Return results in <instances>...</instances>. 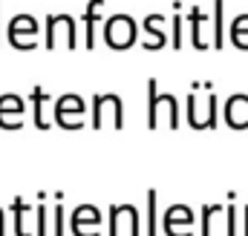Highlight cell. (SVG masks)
<instances>
[{
	"label": "cell",
	"instance_id": "obj_1",
	"mask_svg": "<svg viewBox=\"0 0 248 236\" xmlns=\"http://www.w3.org/2000/svg\"><path fill=\"white\" fill-rule=\"evenodd\" d=\"M107 236H122V225L127 222V236H141V216L136 205H110L107 207Z\"/></svg>",
	"mask_w": 248,
	"mask_h": 236
},
{
	"label": "cell",
	"instance_id": "obj_2",
	"mask_svg": "<svg viewBox=\"0 0 248 236\" xmlns=\"http://www.w3.org/2000/svg\"><path fill=\"white\" fill-rule=\"evenodd\" d=\"M101 210L95 205H78L69 216V231L72 236H101Z\"/></svg>",
	"mask_w": 248,
	"mask_h": 236
},
{
	"label": "cell",
	"instance_id": "obj_3",
	"mask_svg": "<svg viewBox=\"0 0 248 236\" xmlns=\"http://www.w3.org/2000/svg\"><path fill=\"white\" fill-rule=\"evenodd\" d=\"M193 222L196 213L187 205H170L162 216V231L168 236H193Z\"/></svg>",
	"mask_w": 248,
	"mask_h": 236
},
{
	"label": "cell",
	"instance_id": "obj_4",
	"mask_svg": "<svg viewBox=\"0 0 248 236\" xmlns=\"http://www.w3.org/2000/svg\"><path fill=\"white\" fill-rule=\"evenodd\" d=\"M52 110H55V124L63 127V130H81V127H84L81 116H84L87 104H84L78 95H72V92H69V95H61Z\"/></svg>",
	"mask_w": 248,
	"mask_h": 236
},
{
	"label": "cell",
	"instance_id": "obj_5",
	"mask_svg": "<svg viewBox=\"0 0 248 236\" xmlns=\"http://www.w3.org/2000/svg\"><path fill=\"white\" fill-rule=\"evenodd\" d=\"M107 104H110L113 113H116V130H122L124 127V101L116 92H110V95L95 92V95H93V127L101 130V124H104V107H107Z\"/></svg>",
	"mask_w": 248,
	"mask_h": 236
},
{
	"label": "cell",
	"instance_id": "obj_6",
	"mask_svg": "<svg viewBox=\"0 0 248 236\" xmlns=\"http://www.w3.org/2000/svg\"><path fill=\"white\" fill-rule=\"evenodd\" d=\"M246 107H248V95H243V92H237V95H231V98L225 101V121H228V127H234V130H246L248 118L243 116Z\"/></svg>",
	"mask_w": 248,
	"mask_h": 236
},
{
	"label": "cell",
	"instance_id": "obj_7",
	"mask_svg": "<svg viewBox=\"0 0 248 236\" xmlns=\"http://www.w3.org/2000/svg\"><path fill=\"white\" fill-rule=\"evenodd\" d=\"M12 213H15V236H32V205H26L20 196L12 199Z\"/></svg>",
	"mask_w": 248,
	"mask_h": 236
},
{
	"label": "cell",
	"instance_id": "obj_8",
	"mask_svg": "<svg viewBox=\"0 0 248 236\" xmlns=\"http://www.w3.org/2000/svg\"><path fill=\"white\" fill-rule=\"evenodd\" d=\"M35 32H38V23H35V17H29V15H17L12 23H9V44H20V35H32L35 38Z\"/></svg>",
	"mask_w": 248,
	"mask_h": 236
},
{
	"label": "cell",
	"instance_id": "obj_9",
	"mask_svg": "<svg viewBox=\"0 0 248 236\" xmlns=\"http://www.w3.org/2000/svg\"><path fill=\"white\" fill-rule=\"evenodd\" d=\"M147 127L150 130L159 127V87H156V78H147Z\"/></svg>",
	"mask_w": 248,
	"mask_h": 236
},
{
	"label": "cell",
	"instance_id": "obj_10",
	"mask_svg": "<svg viewBox=\"0 0 248 236\" xmlns=\"http://www.w3.org/2000/svg\"><path fill=\"white\" fill-rule=\"evenodd\" d=\"M225 207L222 205H202L199 207V236H214V219L222 213Z\"/></svg>",
	"mask_w": 248,
	"mask_h": 236
},
{
	"label": "cell",
	"instance_id": "obj_11",
	"mask_svg": "<svg viewBox=\"0 0 248 236\" xmlns=\"http://www.w3.org/2000/svg\"><path fill=\"white\" fill-rule=\"evenodd\" d=\"M240 210H237V193H228V205H225V236H240Z\"/></svg>",
	"mask_w": 248,
	"mask_h": 236
},
{
	"label": "cell",
	"instance_id": "obj_12",
	"mask_svg": "<svg viewBox=\"0 0 248 236\" xmlns=\"http://www.w3.org/2000/svg\"><path fill=\"white\" fill-rule=\"evenodd\" d=\"M23 110V101L17 98V95H12V92H6V95H0V127L3 130H9V113H20Z\"/></svg>",
	"mask_w": 248,
	"mask_h": 236
},
{
	"label": "cell",
	"instance_id": "obj_13",
	"mask_svg": "<svg viewBox=\"0 0 248 236\" xmlns=\"http://www.w3.org/2000/svg\"><path fill=\"white\" fill-rule=\"evenodd\" d=\"M49 101V95L44 92V87H35L32 89V113H35V127L38 130H46L49 124L44 121V104Z\"/></svg>",
	"mask_w": 248,
	"mask_h": 236
},
{
	"label": "cell",
	"instance_id": "obj_14",
	"mask_svg": "<svg viewBox=\"0 0 248 236\" xmlns=\"http://www.w3.org/2000/svg\"><path fill=\"white\" fill-rule=\"evenodd\" d=\"M98 6L101 0H90V9L84 12V23H87V49L95 46V20H98Z\"/></svg>",
	"mask_w": 248,
	"mask_h": 236
},
{
	"label": "cell",
	"instance_id": "obj_15",
	"mask_svg": "<svg viewBox=\"0 0 248 236\" xmlns=\"http://www.w3.org/2000/svg\"><path fill=\"white\" fill-rule=\"evenodd\" d=\"M159 23H162V15H153V17L144 20L147 32H153V41H144V49H159V46H165V32H159Z\"/></svg>",
	"mask_w": 248,
	"mask_h": 236
},
{
	"label": "cell",
	"instance_id": "obj_16",
	"mask_svg": "<svg viewBox=\"0 0 248 236\" xmlns=\"http://www.w3.org/2000/svg\"><path fill=\"white\" fill-rule=\"evenodd\" d=\"M202 20H205V15L193 6V9H190V41H193V46H196V49H208V44L202 41V32H199Z\"/></svg>",
	"mask_w": 248,
	"mask_h": 236
},
{
	"label": "cell",
	"instance_id": "obj_17",
	"mask_svg": "<svg viewBox=\"0 0 248 236\" xmlns=\"http://www.w3.org/2000/svg\"><path fill=\"white\" fill-rule=\"evenodd\" d=\"M35 236H49V210L44 202L35 205Z\"/></svg>",
	"mask_w": 248,
	"mask_h": 236
},
{
	"label": "cell",
	"instance_id": "obj_18",
	"mask_svg": "<svg viewBox=\"0 0 248 236\" xmlns=\"http://www.w3.org/2000/svg\"><path fill=\"white\" fill-rule=\"evenodd\" d=\"M243 35H248V15H246V17H237V20H234V26H231V41H234V46L248 49V41L243 38Z\"/></svg>",
	"mask_w": 248,
	"mask_h": 236
},
{
	"label": "cell",
	"instance_id": "obj_19",
	"mask_svg": "<svg viewBox=\"0 0 248 236\" xmlns=\"http://www.w3.org/2000/svg\"><path fill=\"white\" fill-rule=\"evenodd\" d=\"M156 199H159V193L156 190H147V236H156L159 234V228H156Z\"/></svg>",
	"mask_w": 248,
	"mask_h": 236
},
{
	"label": "cell",
	"instance_id": "obj_20",
	"mask_svg": "<svg viewBox=\"0 0 248 236\" xmlns=\"http://www.w3.org/2000/svg\"><path fill=\"white\" fill-rule=\"evenodd\" d=\"M61 199H63V193H55V213H52V219H55V236L66 234V210H63Z\"/></svg>",
	"mask_w": 248,
	"mask_h": 236
},
{
	"label": "cell",
	"instance_id": "obj_21",
	"mask_svg": "<svg viewBox=\"0 0 248 236\" xmlns=\"http://www.w3.org/2000/svg\"><path fill=\"white\" fill-rule=\"evenodd\" d=\"M214 46H222V0L214 3Z\"/></svg>",
	"mask_w": 248,
	"mask_h": 236
},
{
	"label": "cell",
	"instance_id": "obj_22",
	"mask_svg": "<svg viewBox=\"0 0 248 236\" xmlns=\"http://www.w3.org/2000/svg\"><path fill=\"white\" fill-rule=\"evenodd\" d=\"M179 29H182V20L173 17V46H176V49L182 46V35H179Z\"/></svg>",
	"mask_w": 248,
	"mask_h": 236
},
{
	"label": "cell",
	"instance_id": "obj_23",
	"mask_svg": "<svg viewBox=\"0 0 248 236\" xmlns=\"http://www.w3.org/2000/svg\"><path fill=\"white\" fill-rule=\"evenodd\" d=\"M0 236H6V210L0 207Z\"/></svg>",
	"mask_w": 248,
	"mask_h": 236
},
{
	"label": "cell",
	"instance_id": "obj_24",
	"mask_svg": "<svg viewBox=\"0 0 248 236\" xmlns=\"http://www.w3.org/2000/svg\"><path fill=\"white\" fill-rule=\"evenodd\" d=\"M243 213H246V216H243V236H248V205L243 207Z\"/></svg>",
	"mask_w": 248,
	"mask_h": 236
},
{
	"label": "cell",
	"instance_id": "obj_25",
	"mask_svg": "<svg viewBox=\"0 0 248 236\" xmlns=\"http://www.w3.org/2000/svg\"><path fill=\"white\" fill-rule=\"evenodd\" d=\"M0 44H3V32H0Z\"/></svg>",
	"mask_w": 248,
	"mask_h": 236
}]
</instances>
